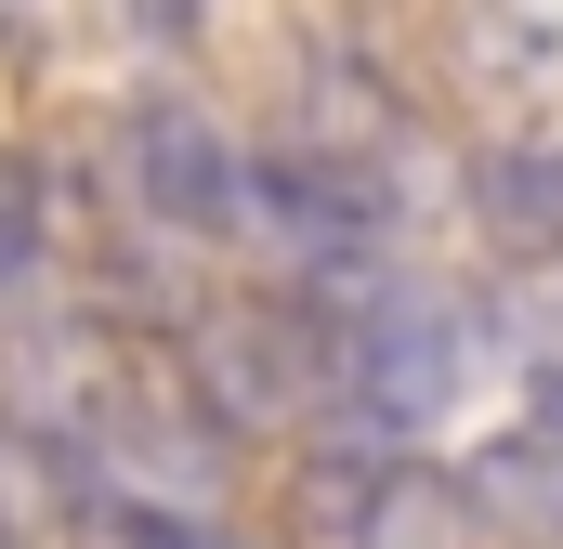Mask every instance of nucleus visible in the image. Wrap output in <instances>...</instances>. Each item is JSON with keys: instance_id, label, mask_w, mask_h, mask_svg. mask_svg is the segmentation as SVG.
I'll return each instance as SVG.
<instances>
[{"instance_id": "nucleus-1", "label": "nucleus", "mask_w": 563, "mask_h": 549, "mask_svg": "<svg viewBox=\"0 0 563 549\" xmlns=\"http://www.w3.org/2000/svg\"><path fill=\"white\" fill-rule=\"evenodd\" d=\"M341 288H354V274H341ZM314 354H328L341 406L367 418V432H432V418L459 406V301H445V288H407V274L354 288Z\"/></svg>"}, {"instance_id": "nucleus-2", "label": "nucleus", "mask_w": 563, "mask_h": 549, "mask_svg": "<svg viewBox=\"0 0 563 549\" xmlns=\"http://www.w3.org/2000/svg\"><path fill=\"white\" fill-rule=\"evenodd\" d=\"M314 380H328L314 327H301V314H263V301H223V314L184 340V393L210 406V432H263V418H288Z\"/></svg>"}, {"instance_id": "nucleus-3", "label": "nucleus", "mask_w": 563, "mask_h": 549, "mask_svg": "<svg viewBox=\"0 0 563 549\" xmlns=\"http://www.w3.org/2000/svg\"><path fill=\"white\" fill-rule=\"evenodd\" d=\"M119 157H132V197L170 223V236H236L250 223V157L210 132L197 105H132V132H119Z\"/></svg>"}, {"instance_id": "nucleus-4", "label": "nucleus", "mask_w": 563, "mask_h": 549, "mask_svg": "<svg viewBox=\"0 0 563 549\" xmlns=\"http://www.w3.org/2000/svg\"><path fill=\"white\" fill-rule=\"evenodd\" d=\"M354 549H485V484L432 471V458H394L354 497Z\"/></svg>"}, {"instance_id": "nucleus-5", "label": "nucleus", "mask_w": 563, "mask_h": 549, "mask_svg": "<svg viewBox=\"0 0 563 549\" xmlns=\"http://www.w3.org/2000/svg\"><path fill=\"white\" fill-rule=\"evenodd\" d=\"M0 549H66V458L26 418H0Z\"/></svg>"}, {"instance_id": "nucleus-6", "label": "nucleus", "mask_w": 563, "mask_h": 549, "mask_svg": "<svg viewBox=\"0 0 563 549\" xmlns=\"http://www.w3.org/2000/svg\"><path fill=\"white\" fill-rule=\"evenodd\" d=\"M485 223H498V249H525V262H563V157H485Z\"/></svg>"}, {"instance_id": "nucleus-7", "label": "nucleus", "mask_w": 563, "mask_h": 549, "mask_svg": "<svg viewBox=\"0 0 563 549\" xmlns=\"http://www.w3.org/2000/svg\"><path fill=\"white\" fill-rule=\"evenodd\" d=\"M40 236H53V210H40V183H26V170L0 157V288L40 262Z\"/></svg>"}, {"instance_id": "nucleus-8", "label": "nucleus", "mask_w": 563, "mask_h": 549, "mask_svg": "<svg viewBox=\"0 0 563 549\" xmlns=\"http://www.w3.org/2000/svg\"><path fill=\"white\" fill-rule=\"evenodd\" d=\"M106 511H119V497H106ZM119 549H223V537H210L197 511H119Z\"/></svg>"}, {"instance_id": "nucleus-9", "label": "nucleus", "mask_w": 563, "mask_h": 549, "mask_svg": "<svg viewBox=\"0 0 563 549\" xmlns=\"http://www.w3.org/2000/svg\"><path fill=\"white\" fill-rule=\"evenodd\" d=\"M144 13V40H197V0H132Z\"/></svg>"}, {"instance_id": "nucleus-10", "label": "nucleus", "mask_w": 563, "mask_h": 549, "mask_svg": "<svg viewBox=\"0 0 563 549\" xmlns=\"http://www.w3.org/2000/svg\"><path fill=\"white\" fill-rule=\"evenodd\" d=\"M66 549H119V511H106V497H92V511H79V524H66Z\"/></svg>"}]
</instances>
